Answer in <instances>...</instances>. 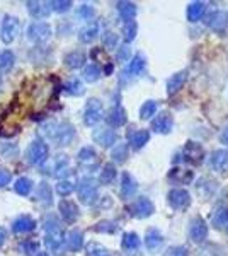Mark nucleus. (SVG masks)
<instances>
[{"label": "nucleus", "mask_w": 228, "mask_h": 256, "mask_svg": "<svg viewBox=\"0 0 228 256\" xmlns=\"http://www.w3.org/2000/svg\"><path fill=\"white\" fill-rule=\"evenodd\" d=\"M15 64V55L10 50H0V70H10Z\"/></svg>", "instance_id": "nucleus-19"}, {"label": "nucleus", "mask_w": 228, "mask_h": 256, "mask_svg": "<svg viewBox=\"0 0 228 256\" xmlns=\"http://www.w3.org/2000/svg\"><path fill=\"white\" fill-rule=\"evenodd\" d=\"M94 140L97 144H101V146L109 147V146H113V144H114L116 134L113 130H109V128H102V130L94 132Z\"/></svg>", "instance_id": "nucleus-12"}, {"label": "nucleus", "mask_w": 228, "mask_h": 256, "mask_svg": "<svg viewBox=\"0 0 228 256\" xmlns=\"http://www.w3.org/2000/svg\"><path fill=\"white\" fill-rule=\"evenodd\" d=\"M43 134L56 144V146H68L75 137V130L67 122L61 123H46L43 125Z\"/></svg>", "instance_id": "nucleus-1"}, {"label": "nucleus", "mask_w": 228, "mask_h": 256, "mask_svg": "<svg viewBox=\"0 0 228 256\" xmlns=\"http://www.w3.org/2000/svg\"><path fill=\"white\" fill-rule=\"evenodd\" d=\"M135 190H136L135 181L131 180V176H130V174H124V176H123L121 195H123V196H131V195H133V193H135Z\"/></svg>", "instance_id": "nucleus-26"}, {"label": "nucleus", "mask_w": 228, "mask_h": 256, "mask_svg": "<svg viewBox=\"0 0 228 256\" xmlns=\"http://www.w3.org/2000/svg\"><path fill=\"white\" fill-rule=\"evenodd\" d=\"M182 82H184V74H177V76L169 82V90H171V92H176V90L182 86Z\"/></svg>", "instance_id": "nucleus-40"}, {"label": "nucleus", "mask_w": 228, "mask_h": 256, "mask_svg": "<svg viewBox=\"0 0 228 256\" xmlns=\"http://www.w3.org/2000/svg\"><path fill=\"white\" fill-rule=\"evenodd\" d=\"M94 230H97V232H114L116 224H114V222H109V220L99 222V224L94 227Z\"/></svg>", "instance_id": "nucleus-37"}, {"label": "nucleus", "mask_w": 228, "mask_h": 256, "mask_svg": "<svg viewBox=\"0 0 228 256\" xmlns=\"http://www.w3.org/2000/svg\"><path fill=\"white\" fill-rule=\"evenodd\" d=\"M73 190H75V184H73V181H70V180H61L60 183L56 184V193L60 196H68Z\"/></svg>", "instance_id": "nucleus-25"}, {"label": "nucleus", "mask_w": 228, "mask_h": 256, "mask_svg": "<svg viewBox=\"0 0 228 256\" xmlns=\"http://www.w3.org/2000/svg\"><path fill=\"white\" fill-rule=\"evenodd\" d=\"M147 140H148L147 132H136V134H133V137H131V144H133L136 148H140Z\"/></svg>", "instance_id": "nucleus-36"}, {"label": "nucleus", "mask_w": 228, "mask_h": 256, "mask_svg": "<svg viewBox=\"0 0 228 256\" xmlns=\"http://www.w3.org/2000/svg\"><path fill=\"white\" fill-rule=\"evenodd\" d=\"M85 64V53L84 52H72L65 55V65L68 68H80Z\"/></svg>", "instance_id": "nucleus-14"}, {"label": "nucleus", "mask_w": 228, "mask_h": 256, "mask_svg": "<svg viewBox=\"0 0 228 256\" xmlns=\"http://www.w3.org/2000/svg\"><path fill=\"white\" fill-rule=\"evenodd\" d=\"M101 67L99 65H95V64H90V65H87V67L84 68V79L87 82H95L101 77Z\"/></svg>", "instance_id": "nucleus-24"}, {"label": "nucleus", "mask_w": 228, "mask_h": 256, "mask_svg": "<svg viewBox=\"0 0 228 256\" xmlns=\"http://www.w3.org/2000/svg\"><path fill=\"white\" fill-rule=\"evenodd\" d=\"M0 86H2V76H0Z\"/></svg>", "instance_id": "nucleus-53"}, {"label": "nucleus", "mask_w": 228, "mask_h": 256, "mask_svg": "<svg viewBox=\"0 0 228 256\" xmlns=\"http://www.w3.org/2000/svg\"><path fill=\"white\" fill-rule=\"evenodd\" d=\"M65 242H67V248L70 251L82 250V246H84V234L77 229L70 230V232L67 234V238H65Z\"/></svg>", "instance_id": "nucleus-11"}, {"label": "nucleus", "mask_w": 228, "mask_h": 256, "mask_svg": "<svg viewBox=\"0 0 228 256\" xmlns=\"http://www.w3.org/2000/svg\"><path fill=\"white\" fill-rule=\"evenodd\" d=\"M169 202L172 204V207L176 208H182V207H188L189 204V195L182 190H176L169 195Z\"/></svg>", "instance_id": "nucleus-15"}, {"label": "nucleus", "mask_w": 228, "mask_h": 256, "mask_svg": "<svg viewBox=\"0 0 228 256\" xmlns=\"http://www.w3.org/2000/svg\"><path fill=\"white\" fill-rule=\"evenodd\" d=\"M128 55H130V50H128V48H121V50L118 52V58H119V60H126V58H128Z\"/></svg>", "instance_id": "nucleus-48"}, {"label": "nucleus", "mask_w": 228, "mask_h": 256, "mask_svg": "<svg viewBox=\"0 0 228 256\" xmlns=\"http://www.w3.org/2000/svg\"><path fill=\"white\" fill-rule=\"evenodd\" d=\"M5 241H7V230L3 227H0V248L5 244Z\"/></svg>", "instance_id": "nucleus-49"}, {"label": "nucleus", "mask_w": 228, "mask_h": 256, "mask_svg": "<svg viewBox=\"0 0 228 256\" xmlns=\"http://www.w3.org/2000/svg\"><path fill=\"white\" fill-rule=\"evenodd\" d=\"M135 34H136V24L128 22L126 26H124V38H126L128 41H131L135 38Z\"/></svg>", "instance_id": "nucleus-44"}, {"label": "nucleus", "mask_w": 228, "mask_h": 256, "mask_svg": "<svg viewBox=\"0 0 228 256\" xmlns=\"http://www.w3.org/2000/svg\"><path fill=\"white\" fill-rule=\"evenodd\" d=\"M77 14H78V18H82V19H92L94 18V9L85 4V6H82L80 9H78Z\"/></svg>", "instance_id": "nucleus-43"}, {"label": "nucleus", "mask_w": 228, "mask_h": 256, "mask_svg": "<svg viewBox=\"0 0 228 256\" xmlns=\"http://www.w3.org/2000/svg\"><path fill=\"white\" fill-rule=\"evenodd\" d=\"M48 159V146L44 144V140L34 138L29 147L26 148V160L31 166H41Z\"/></svg>", "instance_id": "nucleus-3"}, {"label": "nucleus", "mask_w": 228, "mask_h": 256, "mask_svg": "<svg viewBox=\"0 0 228 256\" xmlns=\"http://www.w3.org/2000/svg\"><path fill=\"white\" fill-rule=\"evenodd\" d=\"M17 248L24 256H34L39 251V242L34 241V239H24V241L19 242Z\"/></svg>", "instance_id": "nucleus-16"}, {"label": "nucleus", "mask_w": 228, "mask_h": 256, "mask_svg": "<svg viewBox=\"0 0 228 256\" xmlns=\"http://www.w3.org/2000/svg\"><path fill=\"white\" fill-rule=\"evenodd\" d=\"M138 244H140V241L136 234H126V236L123 238V248H126V250H135Z\"/></svg>", "instance_id": "nucleus-34"}, {"label": "nucleus", "mask_w": 228, "mask_h": 256, "mask_svg": "<svg viewBox=\"0 0 228 256\" xmlns=\"http://www.w3.org/2000/svg\"><path fill=\"white\" fill-rule=\"evenodd\" d=\"M126 154H128V147L126 146H118L113 150V159L118 160V162H123L126 159Z\"/></svg>", "instance_id": "nucleus-39"}, {"label": "nucleus", "mask_w": 228, "mask_h": 256, "mask_svg": "<svg viewBox=\"0 0 228 256\" xmlns=\"http://www.w3.org/2000/svg\"><path fill=\"white\" fill-rule=\"evenodd\" d=\"M36 256H48L46 253H39V254H36Z\"/></svg>", "instance_id": "nucleus-52"}, {"label": "nucleus", "mask_w": 228, "mask_h": 256, "mask_svg": "<svg viewBox=\"0 0 228 256\" xmlns=\"http://www.w3.org/2000/svg\"><path fill=\"white\" fill-rule=\"evenodd\" d=\"M124 122H126V116H124V111L121 108L111 110L109 116H107V123H109L111 126H121Z\"/></svg>", "instance_id": "nucleus-21"}, {"label": "nucleus", "mask_w": 228, "mask_h": 256, "mask_svg": "<svg viewBox=\"0 0 228 256\" xmlns=\"http://www.w3.org/2000/svg\"><path fill=\"white\" fill-rule=\"evenodd\" d=\"M102 118V106L97 99H90L85 106V111H84V122L85 125L89 126H94L95 123H99Z\"/></svg>", "instance_id": "nucleus-6"}, {"label": "nucleus", "mask_w": 228, "mask_h": 256, "mask_svg": "<svg viewBox=\"0 0 228 256\" xmlns=\"http://www.w3.org/2000/svg\"><path fill=\"white\" fill-rule=\"evenodd\" d=\"M118 9H119V14H121V18L126 19L128 22H131V19H133L135 14H136L135 6H133V4H128V2L118 4Z\"/></svg>", "instance_id": "nucleus-23"}, {"label": "nucleus", "mask_w": 228, "mask_h": 256, "mask_svg": "<svg viewBox=\"0 0 228 256\" xmlns=\"http://www.w3.org/2000/svg\"><path fill=\"white\" fill-rule=\"evenodd\" d=\"M114 178H116V169L114 166H104V169L101 171V176H99V180H101V183H104V184H109V183H113L114 181Z\"/></svg>", "instance_id": "nucleus-28"}, {"label": "nucleus", "mask_w": 228, "mask_h": 256, "mask_svg": "<svg viewBox=\"0 0 228 256\" xmlns=\"http://www.w3.org/2000/svg\"><path fill=\"white\" fill-rule=\"evenodd\" d=\"M58 210H60L61 218L68 224H73L78 218V207L72 200H61L60 205H58Z\"/></svg>", "instance_id": "nucleus-9"}, {"label": "nucleus", "mask_w": 228, "mask_h": 256, "mask_svg": "<svg viewBox=\"0 0 228 256\" xmlns=\"http://www.w3.org/2000/svg\"><path fill=\"white\" fill-rule=\"evenodd\" d=\"M172 125V120L167 116V114H160L159 118L153 122V128H155L157 132H167L169 128Z\"/></svg>", "instance_id": "nucleus-27"}, {"label": "nucleus", "mask_w": 228, "mask_h": 256, "mask_svg": "<svg viewBox=\"0 0 228 256\" xmlns=\"http://www.w3.org/2000/svg\"><path fill=\"white\" fill-rule=\"evenodd\" d=\"M171 256H186V251L184 250H176L174 253H171Z\"/></svg>", "instance_id": "nucleus-50"}, {"label": "nucleus", "mask_w": 228, "mask_h": 256, "mask_svg": "<svg viewBox=\"0 0 228 256\" xmlns=\"http://www.w3.org/2000/svg\"><path fill=\"white\" fill-rule=\"evenodd\" d=\"M65 90H67L68 94H72V96H78V94L84 92V88H82V82L78 79H72L65 84Z\"/></svg>", "instance_id": "nucleus-30"}, {"label": "nucleus", "mask_w": 228, "mask_h": 256, "mask_svg": "<svg viewBox=\"0 0 228 256\" xmlns=\"http://www.w3.org/2000/svg\"><path fill=\"white\" fill-rule=\"evenodd\" d=\"M131 210L135 212V216L147 217V216H150V212H152V204L147 200V198H140V200L133 205V208Z\"/></svg>", "instance_id": "nucleus-18"}, {"label": "nucleus", "mask_w": 228, "mask_h": 256, "mask_svg": "<svg viewBox=\"0 0 228 256\" xmlns=\"http://www.w3.org/2000/svg\"><path fill=\"white\" fill-rule=\"evenodd\" d=\"M10 180H12V174H10L9 169L0 168V188L7 186V184L10 183Z\"/></svg>", "instance_id": "nucleus-41"}, {"label": "nucleus", "mask_w": 228, "mask_h": 256, "mask_svg": "<svg viewBox=\"0 0 228 256\" xmlns=\"http://www.w3.org/2000/svg\"><path fill=\"white\" fill-rule=\"evenodd\" d=\"M102 43H104L106 48H114L116 43H118V38H116L114 32H106V34L102 36Z\"/></svg>", "instance_id": "nucleus-42"}, {"label": "nucleus", "mask_w": 228, "mask_h": 256, "mask_svg": "<svg viewBox=\"0 0 228 256\" xmlns=\"http://www.w3.org/2000/svg\"><path fill=\"white\" fill-rule=\"evenodd\" d=\"M78 196H80L82 204H92L97 196V184L94 180H82L78 184Z\"/></svg>", "instance_id": "nucleus-7"}, {"label": "nucleus", "mask_w": 228, "mask_h": 256, "mask_svg": "<svg viewBox=\"0 0 228 256\" xmlns=\"http://www.w3.org/2000/svg\"><path fill=\"white\" fill-rule=\"evenodd\" d=\"M203 12H205V6H203V4H193V6L189 7V10H188V18L191 20H198L201 18Z\"/></svg>", "instance_id": "nucleus-32"}, {"label": "nucleus", "mask_w": 228, "mask_h": 256, "mask_svg": "<svg viewBox=\"0 0 228 256\" xmlns=\"http://www.w3.org/2000/svg\"><path fill=\"white\" fill-rule=\"evenodd\" d=\"M142 68H143V58H142V56H136V58L130 64V72L138 74Z\"/></svg>", "instance_id": "nucleus-47"}, {"label": "nucleus", "mask_w": 228, "mask_h": 256, "mask_svg": "<svg viewBox=\"0 0 228 256\" xmlns=\"http://www.w3.org/2000/svg\"><path fill=\"white\" fill-rule=\"evenodd\" d=\"M36 198L43 204H51V198H53V190L49 186L48 183H41L38 186V192H36Z\"/></svg>", "instance_id": "nucleus-20"}, {"label": "nucleus", "mask_w": 228, "mask_h": 256, "mask_svg": "<svg viewBox=\"0 0 228 256\" xmlns=\"http://www.w3.org/2000/svg\"><path fill=\"white\" fill-rule=\"evenodd\" d=\"M44 230H46V234H44V246L49 251H53V253H58L65 242L63 232L60 229V222L55 217H48L44 220Z\"/></svg>", "instance_id": "nucleus-2"}, {"label": "nucleus", "mask_w": 228, "mask_h": 256, "mask_svg": "<svg viewBox=\"0 0 228 256\" xmlns=\"http://www.w3.org/2000/svg\"><path fill=\"white\" fill-rule=\"evenodd\" d=\"M95 158V150L92 147H82L80 150H78V159L80 160H92Z\"/></svg>", "instance_id": "nucleus-38"}, {"label": "nucleus", "mask_w": 228, "mask_h": 256, "mask_svg": "<svg viewBox=\"0 0 228 256\" xmlns=\"http://www.w3.org/2000/svg\"><path fill=\"white\" fill-rule=\"evenodd\" d=\"M89 256H109V253L104 248L97 246V244H90L89 246Z\"/></svg>", "instance_id": "nucleus-45"}, {"label": "nucleus", "mask_w": 228, "mask_h": 256, "mask_svg": "<svg viewBox=\"0 0 228 256\" xmlns=\"http://www.w3.org/2000/svg\"><path fill=\"white\" fill-rule=\"evenodd\" d=\"M26 7H27V12L34 19H46L49 16V12H51L48 2H36V0H29V2H26Z\"/></svg>", "instance_id": "nucleus-10"}, {"label": "nucleus", "mask_w": 228, "mask_h": 256, "mask_svg": "<svg viewBox=\"0 0 228 256\" xmlns=\"http://www.w3.org/2000/svg\"><path fill=\"white\" fill-rule=\"evenodd\" d=\"M17 34H19V19L10 14L3 16L2 26H0V40H2V43L10 44L12 41L17 38Z\"/></svg>", "instance_id": "nucleus-4"}, {"label": "nucleus", "mask_w": 228, "mask_h": 256, "mask_svg": "<svg viewBox=\"0 0 228 256\" xmlns=\"http://www.w3.org/2000/svg\"><path fill=\"white\" fill-rule=\"evenodd\" d=\"M222 140H223V142H225V144H228V128L225 130V134L222 135Z\"/></svg>", "instance_id": "nucleus-51"}, {"label": "nucleus", "mask_w": 228, "mask_h": 256, "mask_svg": "<svg viewBox=\"0 0 228 256\" xmlns=\"http://www.w3.org/2000/svg\"><path fill=\"white\" fill-rule=\"evenodd\" d=\"M145 242H147V246L150 248V250H155V248H159L162 244V238L155 232V230H152V232L147 234V239H145Z\"/></svg>", "instance_id": "nucleus-33"}, {"label": "nucleus", "mask_w": 228, "mask_h": 256, "mask_svg": "<svg viewBox=\"0 0 228 256\" xmlns=\"http://www.w3.org/2000/svg\"><path fill=\"white\" fill-rule=\"evenodd\" d=\"M32 180L31 178H27V176H22V178H19V180H15V183H14V192L17 193L19 196H27L29 193L32 192Z\"/></svg>", "instance_id": "nucleus-13"}, {"label": "nucleus", "mask_w": 228, "mask_h": 256, "mask_svg": "<svg viewBox=\"0 0 228 256\" xmlns=\"http://www.w3.org/2000/svg\"><path fill=\"white\" fill-rule=\"evenodd\" d=\"M97 34H99V24L90 22L89 26L80 31V36H78V38H80L82 43H90L92 40H95V36Z\"/></svg>", "instance_id": "nucleus-17"}, {"label": "nucleus", "mask_w": 228, "mask_h": 256, "mask_svg": "<svg viewBox=\"0 0 228 256\" xmlns=\"http://www.w3.org/2000/svg\"><path fill=\"white\" fill-rule=\"evenodd\" d=\"M48 6L55 12H67L72 7V2L70 0H53V2H48Z\"/></svg>", "instance_id": "nucleus-31"}, {"label": "nucleus", "mask_w": 228, "mask_h": 256, "mask_svg": "<svg viewBox=\"0 0 228 256\" xmlns=\"http://www.w3.org/2000/svg\"><path fill=\"white\" fill-rule=\"evenodd\" d=\"M211 164H213V168L218 169V171L227 169L228 168V154L227 152H215V156L211 158Z\"/></svg>", "instance_id": "nucleus-22"}, {"label": "nucleus", "mask_w": 228, "mask_h": 256, "mask_svg": "<svg viewBox=\"0 0 228 256\" xmlns=\"http://www.w3.org/2000/svg\"><path fill=\"white\" fill-rule=\"evenodd\" d=\"M51 26L48 22H31L27 26L26 36L29 41H34V43H44L51 36Z\"/></svg>", "instance_id": "nucleus-5"}, {"label": "nucleus", "mask_w": 228, "mask_h": 256, "mask_svg": "<svg viewBox=\"0 0 228 256\" xmlns=\"http://www.w3.org/2000/svg\"><path fill=\"white\" fill-rule=\"evenodd\" d=\"M36 220L31 216H19L12 222V232L15 234H26V232H32L36 229Z\"/></svg>", "instance_id": "nucleus-8"}, {"label": "nucleus", "mask_w": 228, "mask_h": 256, "mask_svg": "<svg viewBox=\"0 0 228 256\" xmlns=\"http://www.w3.org/2000/svg\"><path fill=\"white\" fill-rule=\"evenodd\" d=\"M191 236L194 241H203L206 236V226L203 222H194L193 229H191Z\"/></svg>", "instance_id": "nucleus-29"}, {"label": "nucleus", "mask_w": 228, "mask_h": 256, "mask_svg": "<svg viewBox=\"0 0 228 256\" xmlns=\"http://www.w3.org/2000/svg\"><path fill=\"white\" fill-rule=\"evenodd\" d=\"M0 154L5 159H14L17 156V146H0Z\"/></svg>", "instance_id": "nucleus-35"}, {"label": "nucleus", "mask_w": 228, "mask_h": 256, "mask_svg": "<svg viewBox=\"0 0 228 256\" xmlns=\"http://www.w3.org/2000/svg\"><path fill=\"white\" fill-rule=\"evenodd\" d=\"M157 104L155 102H147V104L142 108V118H150L153 113H155Z\"/></svg>", "instance_id": "nucleus-46"}]
</instances>
